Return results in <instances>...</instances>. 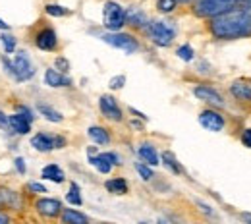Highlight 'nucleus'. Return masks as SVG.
<instances>
[{
	"instance_id": "obj_36",
	"label": "nucleus",
	"mask_w": 251,
	"mask_h": 224,
	"mask_svg": "<svg viewBox=\"0 0 251 224\" xmlns=\"http://www.w3.org/2000/svg\"><path fill=\"white\" fill-rule=\"evenodd\" d=\"M16 168H18V172H25V162H24V159H16Z\"/></svg>"
},
{
	"instance_id": "obj_29",
	"label": "nucleus",
	"mask_w": 251,
	"mask_h": 224,
	"mask_svg": "<svg viewBox=\"0 0 251 224\" xmlns=\"http://www.w3.org/2000/svg\"><path fill=\"white\" fill-rule=\"evenodd\" d=\"M2 45H4V49H6V52H14L16 50V39L12 37V35H2Z\"/></svg>"
},
{
	"instance_id": "obj_23",
	"label": "nucleus",
	"mask_w": 251,
	"mask_h": 224,
	"mask_svg": "<svg viewBox=\"0 0 251 224\" xmlns=\"http://www.w3.org/2000/svg\"><path fill=\"white\" fill-rule=\"evenodd\" d=\"M39 112H41L49 122H62V114H60L58 110L47 106V104H39Z\"/></svg>"
},
{
	"instance_id": "obj_11",
	"label": "nucleus",
	"mask_w": 251,
	"mask_h": 224,
	"mask_svg": "<svg viewBox=\"0 0 251 224\" xmlns=\"http://www.w3.org/2000/svg\"><path fill=\"white\" fill-rule=\"evenodd\" d=\"M35 207H37V211H39L41 215L50 217V219H54V217H58V215L62 213V205H60V201H56V199H39V201L35 203Z\"/></svg>"
},
{
	"instance_id": "obj_27",
	"label": "nucleus",
	"mask_w": 251,
	"mask_h": 224,
	"mask_svg": "<svg viewBox=\"0 0 251 224\" xmlns=\"http://www.w3.org/2000/svg\"><path fill=\"white\" fill-rule=\"evenodd\" d=\"M45 10H47V14H49V16H58V18L68 14V10L62 8V6H58V4H47V6H45Z\"/></svg>"
},
{
	"instance_id": "obj_38",
	"label": "nucleus",
	"mask_w": 251,
	"mask_h": 224,
	"mask_svg": "<svg viewBox=\"0 0 251 224\" xmlns=\"http://www.w3.org/2000/svg\"><path fill=\"white\" fill-rule=\"evenodd\" d=\"M0 29H2V31H8V29H10V27H8V24H4V22H2V20H0Z\"/></svg>"
},
{
	"instance_id": "obj_13",
	"label": "nucleus",
	"mask_w": 251,
	"mask_h": 224,
	"mask_svg": "<svg viewBox=\"0 0 251 224\" xmlns=\"http://www.w3.org/2000/svg\"><path fill=\"white\" fill-rule=\"evenodd\" d=\"M193 95L197 97V99H201V100H205V102H209V104H215V106H224L222 97H220L215 89L207 87V85H199V87H195V89H193Z\"/></svg>"
},
{
	"instance_id": "obj_26",
	"label": "nucleus",
	"mask_w": 251,
	"mask_h": 224,
	"mask_svg": "<svg viewBox=\"0 0 251 224\" xmlns=\"http://www.w3.org/2000/svg\"><path fill=\"white\" fill-rule=\"evenodd\" d=\"M176 4H178V0H158L157 8H158V12L168 14V12H172V10L176 8Z\"/></svg>"
},
{
	"instance_id": "obj_21",
	"label": "nucleus",
	"mask_w": 251,
	"mask_h": 224,
	"mask_svg": "<svg viewBox=\"0 0 251 224\" xmlns=\"http://www.w3.org/2000/svg\"><path fill=\"white\" fill-rule=\"evenodd\" d=\"M139 157L145 160L147 164H151V166H157L158 164V155L157 151H155V147H151V145H141L139 147Z\"/></svg>"
},
{
	"instance_id": "obj_17",
	"label": "nucleus",
	"mask_w": 251,
	"mask_h": 224,
	"mask_svg": "<svg viewBox=\"0 0 251 224\" xmlns=\"http://www.w3.org/2000/svg\"><path fill=\"white\" fill-rule=\"evenodd\" d=\"M126 24H129L133 27H145L147 25V18L139 8H129L126 12Z\"/></svg>"
},
{
	"instance_id": "obj_5",
	"label": "nucleus",
	"mask_w": 251,
	"mask_h": 224,
	"mask_svg": "<svg viewBox=\"0 0 251 224\" xmlns=\"http://www.w3.org/2000/svg\"><path fill=\"white\" fill-rule=\"evenodd\" d=\"M147 33H149L151 41L158 47H168L176 37L174 25H170L168 22H151V24H147Z\"/></svg>"
},
{
	"instance_id": "obj_6",
	"label": "nucleus",
	"mask_w": 251,
	"mask_h": 224,
	"mask_svg": "<svg viewBox=\"0 0 251 224\" xmlns=\"http://www.w3.org/2000/svg\"><path fill=\"white\" fill-rule=\"evenodd\" d=\"M104 43H108L110 47H114V49H120V50H124V52H135L137 49H139V45H137V41L131 37V35H127V33H106V35H102L100 37Z\"/></svg>"
},
{
	"instance_id": "obj_7",
	"label": "nucleus",
	"mask_w": 251,
	"mask_h": 224,
	"mask_svg": "<svg viewBox=\"0 0 251 224\" xmlns=\"http://www.w3.org/2000/svg\"><path fill=\"white\" fill-rule=\"evenodd\" d=\"M31 145L41 151V153H49L52 149H62L66 145V139L58 137V135H49V133H37L31 137Z\"/></svg>"
},
{
	"instance_id": "obj_41",
	"label": "nucleus",
	"mask_w": 251,
	"mask_h": 224,
	"mask_svg": "<svg viewBox=\"0 0 251 224\" xmlns=\"http://www.w3.org/2000/svg\"><path fill=\"white\" fill-rule=\"evenodd\" d=\"M250 224H251V223H250Z\"/></svg>"
},
{
	"instance_id": "obj_35",
	"label": "nucleus",
	"mask_w": 251,
	"mask_h": 224,
	"mask_svg": "<svg viewBox=\"0 0 251 224\" xmlns=\"http://www.w3.org/2000/svg\"><path fill=\"white\" fill-rule=\"evenodd\" d=\"M29 190H31V192L47 193V188H45L43 184H37V182H31V184H29Z\"/></svg>"
},
{
	"instance_id": "obj_8",
	"label": "nucleus",
	"mask_w": 251,
	"mask_h": 224,
	"mask_svg": "<svg viewBox=\"0 0 251 224\" xmlns=\"http://www.w3.org/2000/svg\"><path fill=\"white\" fill-rule=\"evenodd\" d=\"M99 106H100V112L108 118V120H114V122H120L122 120V110L116 102V99L110 95H102L99 100Z\"/></svg>"
},
{
	"instance_id": "obj_28",
	"label": "nucleus",
	"mask_w": 251,
	"mask_h": 224,
	"mask_svg": "<svg viewBox=\"0 0 251 224\" xmlns=\"http://www.w3.org/2000/svg\"><path fill=\"white\" fill-rule=\"evenodd\" d=\"M184 62H191L193 60V49L189 47V45H184V47H180L178 49V52H176Z\"/></svg>"
},
{
	"instance_id": "obj_39",
	"label": "nucleus",
	"mask_w": 251,
	"mask_h": 224,
	"mask_svg": "<svg viewBox=\"0 0 251 224\" xmlns=\"http://www.w3.org/2000/svg\"><path fill=\"white\" fill-rule=\"evenodd\" d=\"M244 2H246V4H248V6H251V0H244Z\"/></svg>"
},
{
	"instance_id": "obj_19",
	"label": "nucleus",
	"mask_w": 251,
	"mask_h": 224,
	"mask_svg": "<svg viewBox=\"0 0 251 224\" xmlns=\"http://www.w3.org/2000/svg\"><path fill=\"white\" fill-rule=\"evenodd\" d=\"M43 178H45V180H50V182H56V184H62L64 172L60 170L58 164H47V166L43 168Z\"/></svg>"
},
{
	"instance_id": "obj_32",
	"label": "nucleus",
	"mask_w": 251,
	"mask_h": 224,
	"mask_svg": "<svg viewBox=\"0 0 251 224\" xmlns=\"http://www.w3.org/2000/svg\"><path fill=\"white\" fill-rule=\"evenodd\" d=\"M124 83H126V77L124 75H116V77H112L110 79V89H120V87H124Z\"/></svg>"
},
{
	"instance_id": "obj_22",
	"label": "nucleus",
	"mask_w": 251,
	"mask_h": 224,
	"mask_svg": "<svg viewBox=\"0 0 251 224\" xmlns=\"http://www.w3.org/2000/svg\"><path fill=\"white\" fill-rule=\"evenodd\" d=\"M106 190L110 193H116V195H124V193H127V184H126L124 178H114V180L106 182Z\"/></svg>"
},
{
	"instance_id": "obj_2",
	"label": "nucleus",
	"mask_w": 251,
	"mask_h": 224,
	"mask_svg": "<svg viewBox=\"0 0 251 224\" xmlns=\"http://www.w3.org/2000/svg\"><path fill=\"white\" fill-rule=\"evenodd\" d=\"M236 4L238 0H197L195 14L201 18H217L220 14L232 10Z\"/></svg>"
},
{
	"instance_id": "obj_37",
	"label": "nucleus",
	"mask_w": 251,
	"mask_h": 224,
	"mask_svg": "<svg viewBox=\"0 0 251 224\" xmlns=\"http://www.w3.org/2000/svg\"><path fill=\"white\" fill-rule=\"evenodd\" d=\"M10 223V219H8V215H4V213H0V224H8Z\"/></svg>"
},
{
	"instance_id": "obj_9",
	"label": "nucleus",
	"mask_w": 251,
	"mask_h": 224,
	"mask_svg": "<svg viewBox=\"0 0 251 224\" xmlns=\"http://www.w3.org/2000/svg\"><path fill=\"white\" fill-rule=\"evenodd\" d=\"M89 162L93 164L100 174H108V172H110V168H112V164H120V157H118V155H114V153H102V155L91 157Z\"/></svg>"
},
{
	"instance_id": "obj_4",
	"label": "nucleus",
	"mask_w": 251,
	"mask_h": 224,
	"mask_svg": "<svg viewBox=\"0 0 251 224\" xmlns=\"http://www.w3.org/2000/svg\"><path fill=\"white\" fill-rule=\"evenodd\" d=\"M102 24L112 33L120 31L126 25V10L116 2H106L102 10Z\"/></svg>"
},
{
	"instance_id": "obj_25",
	"label": "nucleus",
	"mask_w": 251,
	"mask_h": 224,
	"mask_svg": "<svg viewBox=\"0 0 251 224\" xmlns=\"http://www.w3.org/2000/svg\"><path fill=\"white\" fill-rule=\"evenodd\" d=\"M66 197H68V201L74 203V205H81V203H83V199H81V195H79L77 184H72V186H70V192H68Z\"/></svg>"
},
{
	"instance_id": "obj_15",
	"label": "nucleus",
	"mask_w": 251,
	"mask_h": 224,
	"mask_svg": "<svg viewBox=\"0 0 251 224\" xmlns=\"http://www.w3.org/2000/svg\"><path fill=\"white\" fill-rule=\"evenodd\" d=\"M232 93L240 100H251V79H238L232 83Z\"/></svg>"
},
{
	"instance_id": "obj_33",
	"label": "nucleus",
	"mask_w": 251,
	"mask_h": 224,
	"mask_svg": "<svg viewBox=\"0 0 251 224\" xmlns=\"http://www.w3.org/2000/svg\"><path fill=\"white\" fill-rule=\"evenodd\" d=\"M0 128H2V129H10V116H6L2 110H0Z\"/></svg>"
},
{
	"instance_id": "obj_31",
	"label": "nucleus",
	"mask_w": 251,
	"mask_h": 224,
	"mask_svg": "<svg viewBox=\"0 0 251 224\" xmlns=\"http://www.w3.org/2000/svg\"><path fill=\"white\" fill-rule=\"evenodd\" d=\"M54 64H56V70H58V72H60V74H66V72H68V70H70V62H68V60H66V58H62V56H58V58H56V62H54Z\"/></svg>"
},
{
	"instance_id": "obj_12",
	"label": "nucleus",
	"mask_w": 251,
	"mask_h": 224,
	"mask_svg": "<svg viewBox=\"0 0 251 224\" xmlns=\"http://www.w3.org/2000/svg\"><path fill=\"white\" fill-rule=\"evenodd\" d=\"M35 45H37L41 50H54L56 45H58L56 33L52 31V29H43V31H39L37 37H35Z\"/></svg>"
},
{
	"instance_id": "obj_40",
	"label": "nucleus",
	"mask_w": 251,
	"mask_h": 224,
	"mask_svg": "<svg viewBox=\"0 0 251 224\" xmlns=\"http://www.w3.org/2000/svg\"><path fill=\"white\" fill-rule=\"evenodd\" d=\"M160 224H164V223H160Z\"/></svg>"
},
{
	"instance_id": "obj_20",
	"label": "nucleus",
	"mask_w": 251,
	"mask_h": 224,
	"mask_svg": "<svg viewBox=\"0 0 251 224\" xmlns=\"http://www.w3.org/2000/svg\"><path fill=\"white\" fill-rule=\"evenodd\" d=\"M89 137L93 139L95 143H99V145H108L110 143V135H108V131L104 128H100V126H93V128H89Z\"/></svg>"
},
{
	"instance_id": "obj_3",
	"label": "nucleus",
	"mask_w": 251,
	"mask_h": 224,
	"mask_svg": "<svg viewBox=\"0 0 251 224\" xmlns=\"http://www.w3.org/2000/svg\"><path fill=\"white\" fill-rule=\"evenodd\" d=\"M2 62H4V66H6V70H8L18 81H27V79H31L33 74H35V68H33L31 60H29V56H27V52H18L14 64H12L8 58H4Z\"/></svg>"
},
{
	"instance_id": "obj_18",
	"label": "nucleus",
	"mask_w": 251,
	"mask_h": 224,
	"mask_svg": "<svg viewBox=\"0 0 251 224\" xmlns=\"http://www.w3.org/2000/svg\"><path fill=\"white\" fill-rule=\"evenodd\" d=\"M62 223L64 224H89V219L74 209H64L62 211Z\"/></svg>"
},
{
	"instance_id": "obj_34",
	"label": "nucleus",
	"mask_w": 251,
	"mask_h": 224,
	"mask_svg": "<svg viewBox=\"0 0 251 224\" xmlns=\"http://www.w3.org/2000/svg\"><path fill=\"white\" fill-rule=\"evenodd\" d=\"M242 141H244V145H246V147H250L251 149V128L246 129V131L242 133Z\"/></svg>"
},
{
	"instance_id": "obj_16",
	"label": "nucleus",
	"mask_w": 251,
	"mask_h": 224,
	"mask_svg": "<svg viewBox=\"0 0 251 224\" xmlns=\"http://www.w3.org/2000/svg\"><path fill=\"white\" fill-rule=\"evenodd\" d=\"M10 129H12L14 133L24 135V133H27V131L31 129V122H29L27 118L20 116V114H12V116H10Z\"/></svg>"
},
{
	"instance_id": "obj_24",
	"label": "nucleus",
	"mask_w": 251,
	"mask_h": 224,
	"mask_svg": "<svg viewBox=\"0 0 251 224\" xmlns=\"http://www.w3.org/2000/svg\"><path fill=\"white\" fill-rule=\"evenodd\" d=\"M162 160H164V164H166L174 174H182V166L178 164L176 157H174L170 151H164V153H162Z\"/></svg>"
},
{
	"instance_id": "obj_14",
	"label": "nucleus",
	"mask_w": 251,
	"mask_h": 224,
	"mask_svg": "<svg viewBox=\"0 0 251 224\" xmlns=\"http://www.w3.org/2000/svg\"><path fill=\"white\" fill-rule=\"evenodd\" d=\"M45 81H47V85H50V87H68L70 83H72V79L66 75V74H60L58 70H47V74H45Z\"/></svg>"
},
{
	"instance_id": "obj_1",
	"label": "nucleus",
	"mask_w": 251,
	"mask_h": 224,
	"mask_svg": "<svg viewBox=\"0 0 251 224\" xmlns=\"http://www.w3.org/2000/svg\"><path fill=\"white\" fill-rule=\"evenodd\" d=\"M209 31L215 39L230 41V39H242L251 35V6H234L232 10L220 14L217 18H211Z\"/></svg>"
},
{
	"instance_id": "obj_10",
	"label": "nucleus",
	"mask_w": 251,
	"mask_h": 224,
	"mask_svg": "<svg viewBox=\"0 0 251 224\" xmlns=\"http://www.w3.org/2000/svg\"><path fill=\"white\" fill-rule=\"evenodd\" d=\"M199 122H201L203 128L209 129V131H220L224 128V118L215 110H203L201 116H199Z\"/></svg>"
},
{
	"instance_id": "obj_30",
	"label": "nucleus",
	"mask_w": 251,
	"mask_h": 224,
	"mask_svg": "<svg viewBox=\"0 0 251 224\" xmlns=\"http://www.w3.org/2000/svg\"><path fill=\"white\" fill-rule=\"evenodd\" d=\"M135 168H137V172H139V176H141L143 180H151V178H153V170H151L149 166H145L143 162H137Z\"/></svg>"
}]
</instances>
